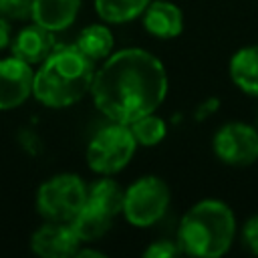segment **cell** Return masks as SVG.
<instances>
[{
	"instance_id": "1",
	"label": "cell",
	"mask_w": 258,
	"mask_h": 258,
	"mask_svg": "<svg viewBox=\"0 0 258 258\" xmlns=\"http://www.w3.org/2000/svg\"><path fill=\"white\" fill-rule=\"evenodd\" d=\"M167 91L169 77L163 60L145 48L127 46L99 62L89 95L103 117L129 125L143 115L157 113Z\"/></svg>"
},
{
	"instance_id": "2",
	"label": "cell",
	"mask_w": 258,
	"mask_h": 258,
	"mask_svg": "<svg viewBox=\"0 0 258 258\" xmlns=\"http://www.w3.org/2000/svg\"><path fill=\"white\" fill-rule=\"evenodd\" d=\"M95 62L75 44H56L34 71L32 97L48 109H64L91 93Z\"/></svg>"
},
{
	"instance_id": "3",
	"label": "cell",
	"mask_w": 258,
	"mask_h": 258,
	"mask_svg": "<svg viewBox=\"0 0 258 258\" xmlns=\"http://www.w3.org/2000/svg\"><path fill=\"white\" fill-rule=\"evenodd\" d=\"M236 236L238 222L234 210L218 198H204L183 212L175 240L187 256L220 258L232 248Z\"/></svg>"
},
{
	"instance_id": "4",
	"label": "cell",
	"mask_w": 258,
	"mask_h": 258,
	"mask_svg": "<svg viewBox=\"0 0 258 258\" xmlns=\"http://www.w3.org/2000/svg\"><path fill=\"white\" fill-rule=\"evenodd\" d=\"M137 147L129 125L109 121V125L97 129L89 139L85 159L93 173L117 175L131 163Z\"/></svg>"
},
{
	"instance_id": "5",
	"label": "cell",
	"mask_w": 258,
	"mask_h": 258,
	"mask_svg": "<svg viewBox=\"0 0 258 258\" xmlns=\"http://www.w3.org/2000/svg\"><path fill=\"white\" fill-rule=\"evenodd\" d=\"M171 204V189L159 175L147 173L133 179L125 187L121 216L133 228H149L157 224Z\"/></svg>"
},
{
	"instance_id": "6",
	"label": "cell",
	"mask_w": 258,
	"mask_h": 258,
	"mask_svg": "<svg viewBox=\"0 0 258 258\" xmlns=\"http://www.w3.org/2000/svg\"><path fill=\"white\" fill-rule=\"evenodd\" d=\"M36 210L44 220L71 222L87 202V183L77 173H56L36 189Z\"/></svg>"
},
{
	"instance_id": "7",
	"label": "cell",
	"mask_w": 258,
	"mask_h": 258,
	"mask_svg": "<svg viewBox=\"0 0 258 258\" xmlns=\"http://www.w3.org/2000/svg\"><path fill=\"white\" fill-rule=\"evenodd\" d=\"M216 159L230 167H248L258 161V129L254 123L228 121L212 135Z\"/></svg>"
},
{
	"instance_id": "8",
	"label": "cell",
	"mask_w": 258,
	"mask_h": 258,
	"mask_svg": "<svg viewBox=\"0 0 258 258\" xmlns=\"http://www.w3.org/2000/svg\"><path fill=\"white\" fill-rule=\"evenodd\" d=\"M34 69L32 64L12 56L0 58V111L24 105L32 97Z\"/></svg>"
},
{
	"instance_id": "9",
	"label": "cell",
	"mask_w": 258,
	"mask_h": 258,
	"mask_svg": "<svg viewBox=\"0 0 258 258\" xmlns=\"http://www.w3.org/2000/svg\"><path fill=\"white\" fill-rule=\"evenodd\" d=\"M81 244L69 222L46 220L30 236V250L40 258H71Z\"/></svg>"
},
{
	"instance_id": "10",
	"label": "cell",
	"mask_w": 258,
	"mask_h": 258,
	"mask_svg": "<svg viewBox=\"0 0 258 258\" xmlns=\"http://www.w3.org/2000/svg\"><path fill=\"white\" fill-rule=\"evenodd\" d=\"M145 32L157 40H171L183 32V10L171 0H151L141 14Z\"/></svg>"
},
{
	"instance_id": "11",
	"label": "cell",
	"mask_w": 258,
	"mask_h": 258,
	"mask_svg": "<svg viewBox=\"0 0 258 258\" xmlns=\"http://www.w3.org/2000/svg\"><path fill=\"white\" fill-rule=\"evenodd\" d=\"M12 54L28 64H40L56 46L54 32L32 22L16 32V36L10 40Z\"/></svg>"
},
{
	"instance_id": "12",
	"label": "cell",
	"mask_w": 258,
	"mask_h": 258,
	"mask_svg": "<svg viewBox=\"0 0 258 258\" xmlns=\"http://www.w3.org/2000/svg\"><path fill=\"white\" fill-rule=\"evenodd\" d=\"M81 10V0H32V22L62 32L73 26Z\"/></svg>"
},
{
	"instance_id": "13",
	"label": "cell",
	"mask_w": 258,
	"mask_h": 258,
	"mask_svg": "<svg viewBox=\"0 0 258 258\" xmlns=\"http://www.w3.org/2000/svg\"><path fill=\"white\" fill-rule=\"evenodd\" d=\"M228 75L236 89L258 97V44L240 46L228 62Z\"/></svg>"
},
{
	"instance_id": "14",
	"label": "cell",
	"mask_w": 258,
	"mask_h": 258,
	"mask_svg": "<svg viewBox=\"0 0 258 258\" xmlns=\"http://www.w3.org/2000/svg\"><path fill=\"white\" fill-rule=\"evenodd\" d=\"M75 46L91 60V62H103L105 58H109L115 50V36L113 30L109 28L107 22H93L89 26H85L77 38H75Z\"/></svg>"
},
{
	"instance_id": "15",
	"label": "cell",
	"mask_w": 258,
	"mask_h": 258,
	"mask_svg": "<svg viewBox=\"0 0 258 258\" xmlns=\"http://www.w3.org/2000/svg\"><path fill=\"white\" fill-rule=\"evenodd\" d=\"M113 220H115L113 214H109L107 210H103L87 200L69 224L75 230V234L79 236V240L83 244H87V242H95V240L103 238L111 230Z\"/></svg>"
},
{
	"instance_id": "16",
	"label": "cell",
	"mask_w": 258,
	"mask_h": 258,
	"mask_svg": "<svg viewBox=\"0 0 258 258\" xmlns=\"http://www.w3.org/2000/svg\"><path fill=\"white\" fill-rule=\"evenodd\" d=\"M151 0H93L97 16L107 24H127L145 12Z\"/></svg>"
},
{
	"instance_id": "17",
	"label": "cell",
	"mask_w": 258,
	"mask_h": 258,
	"mask_svg": "<svg viewBox=\"0 0 258 258\" xmlns=\"http://www.w3.org/2000/svg\"><path fill=\"white\" fill-rule=\"evenodd\" d=\"M123 196H125V189L113 179V175H101L99 179H95L93 183L87 185V200L91 204L107 210L115 218L121 216Z\"/></svg>"
},
{
	"instance_id": "18",
	"label": "cell",
	"mask_w": 258,
	"mask_h": 258,
	"mask_svg": "<svg viewBox=\"0 0 258 258\" xmlns=\"http://www.w3.org/2000/svg\"><path fill=\"white\" fill-rule=\"evenodd\" d=\"M129 127H131V133H133L139 147H155L167 135L165 119L155 115V113H149V115L135 119L133 123H129Z\"/></svg>"
},
{
	"instance_id": "19",
	"label": "cell",
	"mask_w": 258,
	"mask_h": 258,
	"mask_svg": "<svg viewBox=\"0 0 258 258\" xmlns=\"http://www.w3.org/2000/svg\"><path fill=\"white\" fill-rule=\"evenodd\" d=\"M179 254H183V252H181L177 240H169V238H157L147 248H143L145 258H173Z\"/></svg>"
},
{
	"instance_id": "20",
	"label": "cell",
	"mask_w": 258,
	"mask_h": 258,
	"mask_svg": "<svg viewBox=\"0 0 258 258\" xmlns=\"http://www.w3.org/2000/svg\"><path fill=\"white\" fill-rule=\"evenodd\" d=\"M0 14L12 20L30 18L32 0H0Z\"/></svg>"
},
{
	"instance_id": "21",
	"label": "cell",
	"mask_w": 258,
	"mask_h": 258,
	"mask_svg": "<svg viewBox=\"0 0 258 258\" xmlns=\"http://www.w3.org/2000/svg\"><path fill=\"white\" fill-rule=\"evenodd\" d=\"M240 240H242V246L258 256V214L250 216L244 224H242V230H240Z\"/></svg>"
},
{
	"instance_id": "22",
	"label": "cell",
	"mask_w": 258,
	"mask_h": 258,
	"mask_svg": "<svg viewBox=\"0 0 258 258\" xmlns=\"http://www.w3.org/2000/svg\"><path fill=\"white\" fill-rule=\"evenodd\" d=\"M18 143H20V147H22L26 153H30V155H38V153L42 151V139H40L38 133L32 131L30 127H22V129L18 131Z\"/></svg>"
},
{
	"instance_id": "23",
	"label": "cell",
	"mask_w": 258,
	"mask_h": 258,
	"mask_svg": "<svg viewBox=\"0 0 258 258\" xmlns=\"http://www.w3.org/2000/svg\"><path fill=\"white\" fill-rule=\"evenodd\" d=\"M220 107H222V101H220L218 97H206L204 101H200V103L196 105V109H194V119H196L198 123H204V121H208L210 117H214V115L220 111Z\"/></svg>"
},
{
	"instance_id": "24",
	"label": "cell",
	"mask_w": 258,
	"mask_h": 258,
	"mask_svg": "<svg viewBox=\"0 0 258 258\" xmlns=\"http://www.w3.org/2000/svg\"><path fill=\"white\" fill-rule=\"evenodd\" d=\"M10 24H8V18L0 14V50H4L8 44H10Z\"/></svg>"
},
{
	"instance_id": "25",
	"label": "cell",
	"mask_w": 258,
	"mask_h": 258,
	"mask_svg": "<svg viewBox=\"0 0 258 258\" xmlns=\"http://www.w3.org/2000/svg\"><path fill=\"white\" fill-rule=\"evenodd\" d=\"M75 256H77V258H85V256H95V258H103V256H105V252H101V250H95V248H83V244H81Z\"/></svg>"
},
{
	"instance_id": "26",
	"label": "cell",
	"mask_w": 258,
	"mask_h": 258,
	"mask_svg": "<svg viewBox=\"0 0 258 258\" xmlns=\"http://www.w3.org/2000/svg\"><path fill=\"white\" fill-rule=\"evenodd\" d=\"M254 127L258 129V111H256V117H254Z\"/></svg>"
}]
</instances>
